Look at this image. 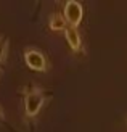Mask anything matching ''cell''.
<instances>
[{"instance_id":"obj_1","label":"cell","mask_w":127,"mask_h":132,"mask_svg":"<svg viewBox=\"0 0 127 132\" xmlns=\"http://www.w3.org/2000/svg\"><path fill=\"white\" fill-rule=\"evenodd\" d=\"M45 97H44V90L42 89H31L24 94V111L28 118H36L39 114L40 108L44 106Z\"/></svg>"},{"instance_id":"obj_2","label":"cell","mask_w":127,"mask_h":132,"mask_svg":"<svg viewBox=\"0 0 127 132\" xmlns=\"http://www.w3.org/2000/svg\"><path fill=\"white\" fill-rule=\"evenodd\" d=\"M63 16L66 19V23L72 28H77L82 21V16H84V8L82 5L76 2V0H69V2L64 3V11H63Z\"/></svg>"},{"instance_id":"obj_3","label":"cell","mask_w":127,"mask_h":132,"mask_svg":"<svg viewBox=\"0 0 127 132\" xmlns=\"http://www.w3.org/2000/svg\"><path fill=\"white\" fill-rule=\"evenodd\" d=\"M24 60H26V64L34 71H47V68H48L45 55L39 48H26Z\"/></svg>"},{"instance_id":"obj_4","label":"cell","mask_w":127,"mask_h":132,"mask_svg":"<svg viewBox=\"0 0 127 132\" xmlns=\"http://www.w3.org/2000/svg\"><path fill=\"white\" fill-rule=\"evenodd\" d=\"M64 36H66V40H68L69 47L72 50L79 52L82 48V39H81V34H79L77 28H72V26H66L64 29Z\"/></svg>"},{"instance_id":"obj_5","label":"cell","mask_w":127,"mask_h":132,"mask_svg":"<svg viewBox=\"0 0 127 132\" xmlns=\"http://www.w3.org/2000/svg\"><path fill=\"white\" fill-rule=\"evenodd\" d=\"M50 29L52 31H64L66 29V19L63 16V13H53L50 16Z\"/></svg>"},{"instance_id":"obj_6","label":"cell","mask_w":127,"mask_h":132,"mask_svg":"<svg viewBox=\"0 0 127 132\" xmlns=\"http://www.w3.org/2000/svg\"><path fill=\"white\" fill-rule=\"evenodd\" d=\"M6 52H8V39L2 36V37H0V63L5 60Z\"/></svg>"},{"instance_id":"obj_7","label":"cell","mask_w":127,"mask_h":132,"mask_svg":"<svg viewBox=\"0 0 127 132\" xmlns=\"http://www.w3.org/2000/svg\"><path fill=\"white\" fill-rule=\"evenodd\" d=\"M0 119H3V110H2V106H0Z\"/></svg>"}]
</instances>
